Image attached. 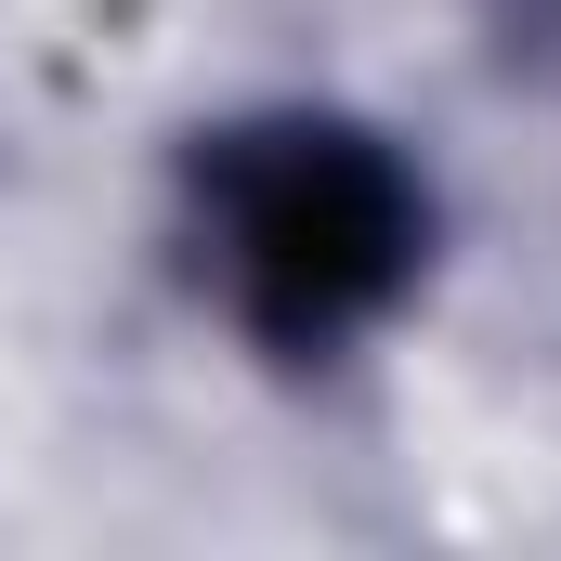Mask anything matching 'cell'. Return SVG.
I'll return each instance as SVG.
<instances>
[{"label": "cell", "mask_w": 561, "mask_h": 561, "mask_svg": "<svg viewBox=\"0 0 561 561\" xmlns=\"http://www.w3.org/2000/svg\"><path fill=\"white\" fill-rule=\"evenodd\" d=\"M209 249L262 327L313 340L405 275V183L353 131H249L209 157Z\"/></svg>", "instance_id": "6da1fadb"}]
</instances>
